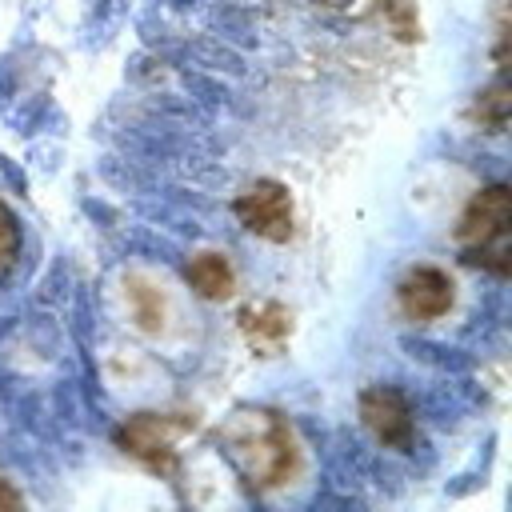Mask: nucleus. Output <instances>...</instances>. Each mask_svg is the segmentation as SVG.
<instances>
[{
    "label": "nucleus",
    "mask_w": 512,
    "mask_h": 512,
    "mask_svg": "<svg viewBox=\"0 0 512 512\" xmlns=\"http://www.w3.org/2000/svg\"><path fill=\"white\" fill-rule=\"evenodd\" d=\"M240 324H244V332H248V340L256 348H276L284 340V332H288V316L276 304H248L240 312Z\"/></svg>",
    "instance_id": "8"
},
{
    "label": "nucleus",
    "mask_w": 512,
    "mask_h": 512,
    "mask_svg": "<svg viewBox=\"0 0 512 512\" xmlns=\"http://www.w3.org/2000/svg\"><path fill=\"white\" fill-rule=\"evenodd\" d=\"M224 448L248 484H280L292 468V436L272 412H240L224 428Z\"/></svg>",
    "instance_id": "1"
},
{
    "label": "nucleus",
    "mask_w": 512,
    "mask_h": 512,
    "mask_svg": "<svg viewBox=\"0 0 512 512\" xmlns=\"http://www.w3.org/2000/svg\"><path fill=\"white\" fill-rule=\"evenodd\" d=\"M396 296H400V312L408 320L428 324V320H436L452 308V280L436 264H416V268L404 272Z\"/></svg>",
    "instance_id": "4"
},
{
    "label": "nucleus",
    "mask_w": 512,
    "mask_h": 512,
    "mask_svg": "<svg viewBox=\"0 0 512 512\" xmlns=\"http://www.w3.org/2000/svg\"><path fill=\"white\" fill-rule=\"evenodd\" d=\"M188 284L208 300H224L236 284V272L220 252H200L188 260Z\"/></svg>",
    "instance_id": "7"
},
{
    "label": "nucleus",
    "mask_w": 512,
    "mask_h": 512,
    "mask_svg": "<svg viewBox=\"0 0 512 512\" xmlns=\"http://www.w3.org/2000/svg\"><path fill=\"white\" fill-rule=\"evenodd\" d=\"M184 432L180 420H164V416H136L124 432L120 444L124 452H132L136 460H144L148 468H172L176 456V436Z\"/></svg>",
    "instance_id": "5"
},
{
    "label": "nucleus",
    "mask_w": 512,
    "mask_h": 512,
    "mask_svg": "<svg viewBox=\"0 0 512 512\" xmlns=\"http://www.w3.org/2000/svg\"><path fill=\"white\" fill-rule=\"evenodd\" d=\"M236 216L248 232L264 236V240H284L292 232V204H288V192L276 180L248 184L236 200Z\"/></svg>",
    "instance_id": "3"
},
{
    "label": "nucleus",
    "mask_w": 512,
    "mask_h": 512,
    "mask_svg": "<svg viewBox=\"0 0 512 512\" xmlns=\"http://www.w3.org/2000/svg\"><path fill=\"white\" fill-rule=\"evenodd\" d=\"M364 420H368V428H372L384 444H404L408 432H412V420H408L404 400H400L396 392H388V388H372V392L364 396Z\"/></svg>",
    "instance_id": "6"
},
{
    "label": "nucleus",
    "mask_w": 512,
    "mask_h": 512,
    "mask_svg": "<svg viewBox=\"0 0 512 512\" xmlns=\"http://www.w3.org/2000/svg\"><path fill=\"white\" fill-rule=\"evenodd\" d=\"M0 504H16V496H12V492H4V484H0Z\"/></svg>",
    "instance_id": "10"
},
{
    "label": "nucleus",
    "mask_w": 512,
    "mask_h": 512,
    "mask_svg": "<svg viewBox=\"0 0 512 512\" xmlns=\"http://www.w3.org/2000/svg\"><path fill=\"white\" fill-rule=\"evenodd\" d=\"M508 188L504 184H492L484 188L468 212L460 216V248H464V260L468 264H480L496 276L508 272Z\"/></svg>",
    "instance_id": "2"
},
{
    "label": "nucleus",
    "mask_w": 512,
    "mask_h": 512,
    "mask_svg": "<svg viewBox=\"0 0 512 512\" xmlns=\"http://www.w3.org/2000/svg\"><path fill=\"white\" fill-rule=\"evenodd\" d=\"M16 252H20V228H16L12 212H8V204L0 200V276L8 272V264L16 260Z\"/></svg>",
    "instance_id": "9"
}]
</instances>
